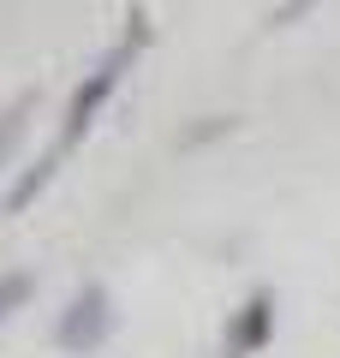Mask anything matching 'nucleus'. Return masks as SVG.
<instances>
[{"instance_id": "nucleus-1", "label": "nucleus", "mask_w": 340, "mask_h": 358, "mask_svg": "<svg viewBox=\"0 0 340 358\" xmlns=\"http://www.w3.org/2000/svg\"><path fill=\"white\" fill-rule=\"evenodd\" d=\"M143 42H150V24H143V13H132V36H126V42H113V48L84 72V84L72 90V102H66V126H60V138H54V150H60V155L72 150V143L84 138L90 126H96V114L108 108V96L120 90V78L132 72V60H138Z\"/></svg>"}, {"instance_id": "nucleus-2", "label": "nucleus", "mask_w": 340, "mask_h": 358, "mask_svg": "<svg viewBox=\"0 0 340 358\" xmlns=\"http://www.w3.org/2000/svg\"><path fill=\"white\" fill-rule=\"evenodd\" d=\"M108 329H113V299H108V287H101V281H84V287L72 293V305H66L54 341H60L66 352H96V346L108 341Z\"/></svg>"}, {"instance_id": "nucleus-3", "label": "nucleus", "mask_w": 340, "mask_h": 358, "mask_svg": "<svg viewBox=\"0 0 340 358\" xmlns=\"http://www.w3.org/2000/svg\"><path fill=\"white\" fill-rule=\"evenodd\" d=\"M269 334H275V293H251L239 310H233V329H227V352L251 358V352H263V346H269Z\"/></svg>"}, {"instance_id": "nucleus-4", "label": "nucleus", "mask_w": 340, "mask_h": 358, "mask_svg": "<svg viewBox=\"0 0 340 358\" xmlns=\"http://www.w3.org/2000/svg\"><path fill=\"white\" fill-rule=\"evenodd\" d=\"M54 167H60V150L36 155V167H24V173H18V185H13V192H6V215H24V209L36 203L42 192H48V179H54Z\"/></svg>"}, {"instance_id": "nucleus-5", "label": "nucleus", "mask_w": 340, "mask_h": 358, "mask_svg": "<svg viewBox=\"0 0 340 358\" xmlns=\"http://www.w3.org/2000/svg\"><path fill=\"white\" fill-rule=\"evenodd\" d=\"M30 114H36V96H13V102L0 108V162H6V155L18 150V138H24V126H30Z\"/></svg>"}, {"instance_id": "nucleus-6", "label": "nucleus", "mask_w": 340, "mask_h": 358, "mask_svg": "<svg viewBox=\"0 0 340 358\" xmlns=\"http://www.w3.org/2000/svg\"><path fill=\"white\" fill-rule=\"evenodd\" d=\"M30 293H36V275H30V268H6V275H0V322L13 317V310H24Z\"/></svg>"}, {"instance_id": "nucleus-7", "label": "nucleus", "mask_w": 340, "mask_h": 358, "mask_svg": "<svg viewBox=\"0 0 340 358\" xmlns=\"http://www.w3.org/2000/svg\"><path fill=\"white\" fill-rule=\"evenodd\" d=\"M299 13H311V0H281V6H275V13L263 18V24H269V30H281V24H292Z\"/></svg>"}]
</instances>
